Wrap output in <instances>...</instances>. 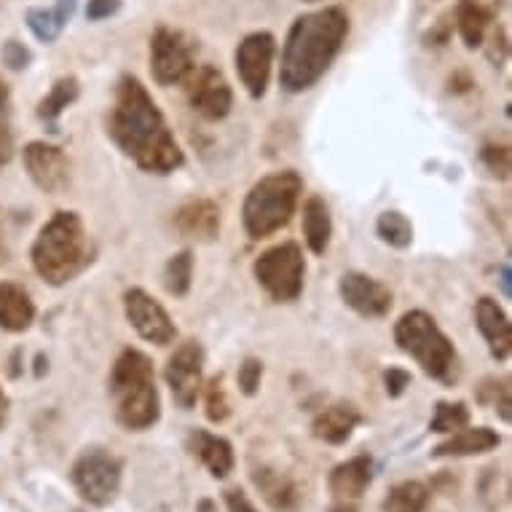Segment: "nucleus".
Returning a JSON list of instances; mask_svg holds the SVG:
<instances>
[{
    "instance_id": "nucleus-38",
    "label": "nucleus",
    "mask_w": 512,
    "mask_h": 512,
    "mask_svg": "<svg viewBox=\"0 0 512 512\" xmlns=\"http://www.w3.org/2000/svg\"><path fill=\"white\" fill-rule=\"evenodd\" d=\"M384 387H387L389 397H400L405 389L411 387V373L403 368H389L384 373Z\"/></svg>"
},
{
    "instance_id": "nucleus-34",
    "label": "nucleus",
    "mask_w": 512,
    "mask_h": 512,
    "mask_svg": "<svg viewBox=\"0 0 512 512\" xmlns=\"http://www.w3.org/2000/svg\"><path fill=\"white\" fill-rule=\"evenodd\" d=\"M480 159L488 167V172L499 180H510L512 172V153L507 145H483Z\"/></svg>"
},
{
    "instance_id": "nucleus-5",
    "label": "nucleus",
    "mask_w": 512,
    "mask_h": 512,
    "mask_svg": "<svg viewBox=\"0 0 512 512\" xmlns=\"http://www.w3.org/2000/svg\"><path fill=\"white\" fill-rule=\"evenodd\" d=\"M303 180L295 169H282L261 177L244 199L242 220L250 239H266L290 223L298 210Z\"/></svg>"
},
{
    "instance_id": "nucleus-13",
    "label": "nucleus",
    "mask_w": 512,
    "mask_h": 512,
    "mask_svg": "<svg viewBox=\"0 0 512 512\" xmlns=\"http://www.w3.org/2000/svg\"><path fill=\"white\" fill-rule=\"evenodd\" d=\"M274 54H277V41L266 30L250 33L236 49V70L252 100H261L269 89Z\"/></svg>"
},
{
    "instance_id": "nucleus-44",
    "label": "nucleus",
    "mask_w": 512,
    "mask_h": 512,
    "mask_svg": "<svg viewBox=\"0 0 512 512\" xmlns=\"http://www.w3.org/2000/svg\"><path fill=\"white\" fill-rule=\"evenodd\" d=\"M43 362H46V360H43V354H38V357H35V365H38V368H35V376H38V378L43 376Z\"/></svg>"
},
{
    "instance_id": "nucleus-6",
    "label": "nucleus",
    "mask_w": 512,
    "mask_h": 512,
    "mask_svg": "<svg viewBox=\"0 0 512 512\" xmlns=\"http://www.w3.org/2000/svg\"><path fill=\"white\" fill-rule=\"evenodd\" d=\"M395 344L416 360L429 378L451 381L456 370V349L451 338L437 328L427 311H408L395 325Z\"/></svg>"
},
{
    "instance_id": "nucleus-9",
    "label": "nucleus",
    "mask_w": 512,
    "mask_h": 512,
    "mask_svg": "<svg viewBox=\"0 0 512 512\" xmlns=\"http://www.w3.org/2000/svg\"><path fill=\"white\" fill-rule=\"evenodd\" d=\"M167 387L183 411H191L204 387V349L199 341H185L172 352L164 368Z\"/></svg>"
},
{
    "instance_id": "nucleus-3",
    "label": "nucleus",
    "mask_w": 512,
    "mask_h": 512,
    "mask_svg": "<svg viewBox=\"0 0 512 512\" xmlns=\"http://www.w3.org/2000/svg\"><path fill=\"white\" fill-rule=\"evenodd\" d=\"M110 400L116 421L126 432H145L161 419L153 362L140 349H124L110 370Z\"/></svg>"
},
{
    "instance_id": "nucleus-17",
    "label": "nucleus",
    "mask_w": 512,
    "mask_h": 512,
    "mask_svg": "<svg viewBox=\"0 0 512 512\" xmlns=\"http://www.w3.org/2000/svg\"><path fill=\"white\" fill-rule=\"evenodd\" d=\"M475 322H478L480 336L486 338L488 352L494 354V360H510L512 325L502 306L494 298H480L478 306H475Z\"/></svg>"
},
{
    "instance_id": "nucleus-16",
    "label": "nucleus",
    "mask_w": 512,
    "mask_h": 512,
    "mask_svg": "<svg viewBox=\"0 0 512 512\" xmlns=\"http://www.w3.org/2000/svg\"><path fill=\"white\" fill-rule=\"evenodd\" d=\"M185 448L207 467L212 478L223 480L234 472V445L228 443L226 437L212 435L207 429H191L188 437H185Z\"/></svg>"
},
{
    "instance_id": "nucleus-37",
    "label": "nucleus",
    "mask_w": 512,
    "mask_h": 512,
    "mask_svg": "<svg viewBox=\"0 0 512 512\" xmlns=\"http://www.w3.org/2000/svg\"><path fill=\"white\" fill-rule=\"evenodd\" d=\"M30 59H33L30 49H25L19 41H9L6 46H3V62H6L11 70L27 68V65H30Z\"/></svg>"
},
{
    "instance_id": "nucleus-32",
    "label": "nucleus",
    "mask_w": 512,
    "mask_h": 512,
    "mask_svg": "<svg viewBox=\"0 0 512 512\" xmlns=\"http://www.w3.org/2000/svg\"><path fill=\"white\" fill-rule=\"evenodd\" d=\"M14 159V124H11V94L0 78V167Z\"/></svg>"
},
{
    "instance_id": "nucleus-27",
    "label": "nucleus",
    "mask_w": 512,
    "mask_h": 512,
    "mask_svg": "<svg viewBox=\"0 0 512 512\" xmlns=\"http://www.w3.org/2000/svg\"><path fill=\"white\" fill-rule=\"evenodd\" d=\"M429 488L421 480H403L389 488L384 512H424L429 507Z\"/></svg>"
},
{
    "instance_id": "nucleus-31",
    "label": "nucleus",
    "mask_w": 512,
    "mask_h": 512,
    "mask_svg": "<svg viewBox=\"0 0 512 512\" xmlns=\"http://www.w3.org/2000/svg\"><path fill=\"white\" fill-rule=\"evenodd\" d=\"M470 424V408L467 403H437L429 429L437 435H454Z\"/></svg>"
},
{
    "instance_id": "nucleus-26",
    "label": "nucleus",
    "mask_w": 512,
    "mask_h": 512,
    "mask_svg": "<svg viewBox=\"0 0 512 512\" xmlns=\"http://www.w3.org/2000/svg\"><path fill=\"white\" fill-rule=\"evenodd\" d=\"M76 9V0H59L57 9H30L27 11V27L43 43H54L65 30V22Z\"/></svg>"
},
{
    "instance_id": "nucleus-11",
    "label": "nucleus",
    "mask_w": 512,
    "mask_h": 512,
    "mask_svg": "<svg viewBox=\"0 0 512 512\" xmlns=\"http://www.w3.org/2000/svg\"><path fill=\"white\" fill-rule=\"evenodd\" d=\"M124 314L129 325L137 330V336L145 338L148 344L169 346L177 338V328L167 309L161 306L151 293L143 287H129L124 293Z\"/></svg>"
},
{
    "instance_id": "nucleus-30",
    "label": "nucleus",
    "mask_w": 512,
    "mask_h": 512,
    "mask_svg": "<svg viewBox=\"0 0 512 512\" xmlns=\"http://www.w3.org/2000/svg\"><path fill=\"white\" fill-rule=\"evenodd\" d=\"M376 231L381 236V242H387L389 247H397V250H405L413 242V226L403 212H381L376 220Z\"/></svg>"
},
{
    "instance_id": "nucleus-23",
    "label": "nucleus",
    "mask_w": 512,
    "mask_h": 512,
    "mask_svg": "<svg viewBox=\"0 0 512 512\" xmlns=\"http://www.w3.org/2000/svg\"><path fill=\"white\" fill-rule=\"evenodd\" d=\"M35 322V303L17 282H0V328L6 333H25Z\"/></svg>"
},
{
    "instance_id": "nucleus-43",
    "label": "nucleus",
    "mask_w": 512,
    "mask_h": 512,
    "mask_svg": "<svg viewBox=\"0 0 512 512\" xmlns=\"http://www.w3.org/2000/svg\"><path fill=\"white\" fill-rule=\"evenodd\" d=\"M502 285H504V295H510V269H507V266L502 269Z\"/></svg>"
},
{
    "instance_id": "nucleus-42",
    "label": "nucleus",
    "mask_w": 512,
    "mask_h": 512,
    "mask_svg": "<svg viewBox=\"0 0 512 512\" xmlns=\"http://www.w3.org/2000/svg\"><path fill=\"white\" fill-rule=\"evenodd\" d=\"M196 512H218V504L212 502V499H202V502L196 504Z\"/></svg>"
},
{
    "instance_id": "nucleus-7",
    "label": "nucleus",
    "mask_w": 512,
    "mask_h": 512,
    "mask_svg": "<svg viewBox=\"0 0 512 512\" xmlns=\"http://www.w3.org/2000/svg\"><path fill=\"white\" fill-rule=\"evenodd\" d=\"M121 478H124V462L100 445L84 448L70 467V480H73L76 494L92 507H108L116 502Z\"/></svg>"
},
{
    "instance_id": "nucleus-36",
    "label": "nucleus",
    "mask_w": 512,
    "mask_h": 512,
    "mask_svg": "<svg viewBox=\"0 0 512 512\" xmlns=\"http://www.w3.org/2000/svg\"><path fill=\"white\" fill-rule=\"evenodd\" d=\"M507 51H510V43H507V30L502 25H496L491 30V38H488V59L494 62L496 68H502V62L507 59Z\"/></svg>"
},
{
    "instance_id": "nucleus-12",
    "label": "nucleus",
    "mask_w": 512,
    "mask_h": 512,
    "mask_svg": "<svg viewBox=\"0 0 512 512\" xmlns=\"http://www.w3.org/2000/svg\"><path fill=\"white\" fill-rule=\"evenodd\" d=\"M183 84L191 108L202 118H207V121H220L234 108V92H231L226 76L218 68H212V65L194 68Z\"/></svg>"
},
{
    "instance_id": "nucleus-33",
    "label": "nucleus",
    "mask_w": 512,
    "mask_h": 512,
    "mask_svg": "<svg viewBox=\"0 0 512 512\" xmlns=\"http://www.w3.org/2000/svg\"><path fill=\"white\" fill-rule=\"evenodd\" d=\"M204 405H207V419L215 421V424H223L231 416V400H228L226 387H223V376H215L207 384Z\"/></svg>"
},
{
    "instance_id": "nucleus-29",
    "label": "nucleus",
    "mask_w": 512,
    "mask_h": 512,
    "mask_svg": "<svg viewBox=\"0 0 512 512\" xmlns=\"http://www.w3.org/2000/svg\"><path fill=\"white\" fill-rule=\"evenodd\" d=\"M191 282H194V252H177L169 258L167 269H164V287H167L169 295L185 298L191 290Z\"/></svg>"
},
{
    "instance_id": "nucleus-10",
    "label": "nucleus",
    "mask_w": 512,
    "mask_h": 512,
    "mask_svg": "<svg viewBox=\"0 0 512 512\" xmlns=\"http://www.w3.org/2000/svg\"><path fill=\"white\" fill-rule=\"evenodd\" d=\"M196 68L194 46L177 30L159 27L151 38V73L156 84L175 86L183 84L188 73Z\"/></svg>"
},
{
    "instance_id": "nucleus-19",
    "label": "nucleus",
    "mask_w": 512,
    "mask_h": 512,
    "mask_svg": "<svg viewBox=\"0 0 512 512\" xmlns=\"http://www.w3.org/2000/svg\"><path fill=\"white\" fill-rule=\"evenodd\" d=\"M362 424V413L354 403H333L311 421V435L328 445H344Z\"/></svg>"
},
{
    "instance_id": "nucleus-45",
    "label": "nucleus",
    "mask_w": 512,
    "mask_h": 512,
    "mask_svg": "<svg viewBox=\"0 0 512 512\" xmlns=\"http://www.w3.org/2000/svg\"><path fill=\"white\" fill-rule=\"evenodd\" d=\"M330 512H357V510H354L352 504H338V507H333Z\"/></svg>"
},
{
    "instance_id": "nucleus-20",
    "label": "nucleus",
    "mask_w": 512,
    "mask_h": 512,
    "mask_svg": "<svg viewBox=\"0 0 512 512\" xmlns=\"http://www.w3.org/2000/svg\"><path fill=\"white\" fill-rule=\"evenodd\" d=\"M499 9H502V0H459L456 25H459L464 46L478 49L486 43V35L494 25Z\"/></svg>"
},
{
    "instance_id": "nucleus-25",
    "label": "nucleus",
    "mask_w": 512,
    "mask_h": 512,
    "mask_svg": "<svg viewBox=\"0 0 512 512\" xmlns=\"http://www.w3.org/2000/svg\"><path fill=\"white\" fill-rule=\"evenodd\" d=\"M333 234V223H330V210L322 196H311L303 204V239L309 244L314 255H325Z\"/></svg>"
},
{
    "instance_id": "nucleus-35",
    "label": "nucleus",
    "mask_w": 512,
    "mask_h": 512,
    "mask_svg": "<svg viewBox=\"0 0 512 512\" xmlns=\"http://www.w3.org/2000/svg\"><path fill=\"white\" fill-rule=\"evenodd\" d=\"M263 381V362L258 357H247V360L239 365V373H236V384H239V392L244 397H255L261 392Z\"/></svg>"
},
{
    "instance_id": "nucleus-15",
    "label": "nucleus",
    "mask_w": 512,
    "mask_h": 512,
    "mask_svg": "<svg viewBox=\"0 0 512 512\" xmlns=\"http://www.w3.org/2000/svg\"><path fill=\"white\" fill-rule=\"evenodd\" d=\"M338 293L344 303L352 311H357L365 319H381L387 317L392 309V293L384 282L360 274V271H349L338 282Z\"/></svg>"
},
{
    "instance_id": "nucleus-24",
    "label": "nucleus",
    "mask_w": 512,
    "mask_h": 512,
    "mask_svg": "<svg viewBox=\"0 0 512 512\" xmlns=\"http://www.w3.org/2000/svg\"><path fill=\"white\" fill-rule=\"evenodd\" d=\"M252 483L258 486L263 499L277 512H295L301 507V491L295 486V480L285 472L261 467V470L252 472Z\"/></svg>"
},
{
    "instance_id": "nucleus-4",
    "label": "nucleus",
    "mask_w": 512,
    "mask_h": 512,
    "mask_svg": "<svg viewBox=\"0 0 512 512\" xmlns=\"http://www.w3.org/2000/svg\"><path fill=\"white\" fill-rule=\"evenodd\" d=\"M33 269L49 285H68L92 261L89 234L78 212L62 210L38 231L30 250Z\"/></svg>"
},
{
    "instance_id": "nucleus-14",
    "label": "nucleus",
    "mask_w": 512,
    "mask_h": 512,
    "mask_svg": "<svg viewBox=\"0 0 512 512\" xmlns=\"http://www.w3.org/2000/svg\"><path fill=\"white\" fill-rule=\"evenodd\" d=\"M30 180L46 194H62L70 185V161L62 148L49 143H30L22 151Z\"/></svg>"
},
{
    "instance_id": "nucleus-8",
    "label": "nucleus",
    "mask_w": 512,
    "mask_h": 512,
    "mask_svg": "<svg viewBox=\"0 0 512 512\" xmlns=\"http://www.w3.org/2000/svg\"><path fill=\"white\" fill-rule=\"evenodd\" d=\"M252 274L258 279V285L269 293L271 301L293 303L303 293V277H306L301 247L295 242L271 247L252 263Z\"/></svg>"
},
{
    "instance_id": "nucleus-21",
    "label": "nucleus",
    "mask_w": 512,
    "mask_h": 512,
    "mask_svg": "<svg viewBox=\"0 0 512 512\" xmlns=\"http://www.w3.org/2000/svg\"><path fill=\"white\" fill-rule=\"evenodd\" d=\"M502 443V435L491 427H464L432 448V459H459L494 451Z\"/></svg>"
},
{
    "instance_id": "nucleus-1",
    "label": "nucleus",
    "mask_w": 512,
    "mask_h": 512,
    "mask_svg": "<svg viewBox=\"0 0 512 512\" xmlns=\"http://www.w3.org/2000/svg\"><path fill=\"white\" fill-rule=\"evenodd\" d=\"M108 135L143 172L169 175L183 167V151L140 78L124 76L118 81L116 102L108 113Z\"/></svg>"
},
{
    "instance_id": "nucleus-41",
    "label": "nucleus",
    "mask_w": 512,
    "mask_h": 512,
    "mask_svg": "<svg viewBox=\"0 0 512 512\" xmlns=\"http://www.w3.org/2000/svg\"><path fill=\"white\" fill-rule=\"evenodd\" d=\"M6 421H9V397L0 389V429L6 427Z\"/></svg>"
},
{
    "instance_id": "nucleus-2",
    "label": "nucleus",
    "mask_w": 512,
    "mask_h": 512,
    "mask_svg": "<svg viewBox=\"0 0 512 512\" xmlns=\"http://www.w3.org/2000/svg\"><path fill=\"white\" fill-rule=\"evenodd\" d=\"M349 35V17L344 9L311 11L293 22L282 46L279 84L290 94L309 92L330 70Z\"/></svg>"
},
{
    "instance_id": "nucleus-22",
    "label": "nucleus",
    "mask_w": 512,
    "mask_h": 512,
    "mask_svg": "<svg viewBox=\"0 0 512 512\" xmlns=\"http://www.w3.org/2000/svg\"><path fill=\"white\" fill-rule=\"evenodd\" d=\"M370 483H373V459L368 454L352 456V459L336 464L328 478L330 494L336 499H346V502L360 499L370 488Z\"/></svg>"
},
{
    "instance_id": "nucleus-39",
    "label": "nucleus",
    "mask_w": 512,
    "mask_h": 512,
    "mask_svg": "<svg viewBox=\"0 0 512 512\" xmlns=\"http://www.w3.org/2000/svg\"><path fill=\"white\" fill-rule=\"evenodd\" d=\"M121 11V0H89L86 6V19L100 22V19H110L113 14Z\"/></svg>"
},
{
    "instance_id": "nucleus-40",
    "label": "nucleus",
    "mask_w": 512,
    "mask_h": 512,
    "mask_svg": "<svg viewBox=\"0 0 512 512\" xmlns=\"http://www.w3.org/2000/svg\"><path fill=\"white\" fill-rule=\"evenodd\" d=\"M223 499H226L228 512H261L250 502V496L244 494L242 488H228L226 494H223Z\"/></svg>"
},
{
    "instance_id": "nucleus-18",
    "label": "nucleus",
    "mask_w": 512,
    "mask_h": 512,
    "mask_svg": "<svg viewBox=\"0 0 512 512\" xmlns=\"http://www.w3.org/2000/svg\"><path fill=\"white\" fill-rule=\"evenodd\" d=\"M220 207L210 199H194L185 202L180 210L175 212V228L185 239L194 242H215L220 236Z\"/></svg>"
},
{
    "instance_id": "nucleus-28",
    "label": "nucleus",
    "mask_w": 512,
    "mask_h": 512,
    "mask_svg": "<svg viewBox=\"0 0 512 512\" xmlns=\"http://www.w3.org/2000/svg\"><path fill=\"white\" fill-rule=\"evenodd\" d=\"M78 92H81V86H78L76 76L59 78L57 84L51 86V92L41 100V105H38V116L46 118V121H57L78 100Z\"/></svg>"
}]
</instances>
